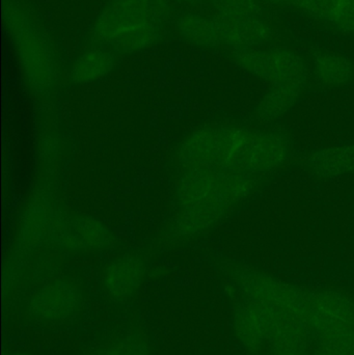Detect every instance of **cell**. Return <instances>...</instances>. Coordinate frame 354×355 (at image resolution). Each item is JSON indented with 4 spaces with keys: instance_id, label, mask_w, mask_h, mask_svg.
I'll return each mask as SVG.
<instances>
[{
    "instance_id": "6da1fadb",
    "label": "cell",
    "mask_w": 354,
    "mask_h": 355,
    "mask_svg": "<svg viewBox=\"0 0 354 355\" xmlns=\"http://www.w3.org/2000/svg\"><path fill=\"white\" fill-rule=\"evenodd\" d=\"M290 153L281 133L227 126L195 133L182 146L180 160L189 168L255 176L282 168Z\"/></svg>"
},
{
    "instance_id": "9a60e30c",
    "label": "cell",
    "mask_w": 354,
    "mask_h": 355,
    "mask_svg": "<svg viewBox=\"0 0 354 355\" xmlns=\"http://www.w3.org/2000/svg\"><path fill=\"white\" fill-rule=\"evenodd\" d=\"M314 73L320 83L328 87L347 85L354 77L353 62L336 52H320L314 58Z\"/></svg>"
},
{
    "instance_id": "4fadbf2b",
    "label": "cell",
    "mask_w": 354,
    "mask_h": 355,
    "mask_svg": "<svg viewBox=\"0 0 354 355\" xmlns=\"http://www.w3.org/2000/svg\"><path fill=\"white\" fill-rule=\"evenodd\" d=\"M310 170L319 177L335 178L354 172V144L319 150L308 159Z\"/></svg>"
},
{
    "instance_id": "8992f818",
    "label": "cell",
    "mask_w": 354,
    "mask_h": 355,
    "mask_svg": "<svg viewBox=\"0 0 354 355\" xmlns=\"http://www.w3.org/2000/svg\"><path fill=\"white\" fill-rule=\"evenodd\" d=\"M303 320L319 338L353 331L354 302L333 290L309 292Z\"/></svg>"
},
{
    "instance_id": "30bf717a",
    "label": "cell",
    "mask_w": 354,
    "mask_h": 355,
    "mask_svg": "<svg viewBox=\"0 0 354 355\" xmlns=\"http://www.w3.org/2000/svg\"><path fill=\"white\" fill-rule=\"evenodd\" d=\"M218 23L222 46L235 50L254 49L267 43L272 31L258 16L224 19L214 16Z\"/></svg>"
},
{
    "instance_id": "5bb4252c",
    "label": "cell",
    "mask_w": 354,
    "mask_h": 355,
    "mask_svg": "<svg viewBox=\"0 0 354 355\" xmlns=\"http://www.w3.org/2000/svg\"><path fill=\"white\" fill-rule=\"evenodd\" d=\"M179 35L193 45L212 48L222 46L218 23L214 18L184 15L177 21Z\"/></svg>"
},
{
    "instance_id": "ffe728a7",
    "label": "cell",
    "mask_w": 354,
    "mask_h": 355,
    "mask_svg": "<svg viewBox=\"0 0 354 355\" xmlns=\"http://www.w3.org/2000/svg\"><path fill=\"white\" fill-rule=\"evenodd\" d=\"M318 352L324 355H354V331L319 338Z\"/></svg>"
},
{
    "instance_id": "44dd1931",
    "label": "cell",
    "mask_w": 354,
    "mask_h": 355,
    "mask_svg": "<svg viewBox=\"0 0 354 355\" xmlns=\"http://www.w3.org/2000/svg\"><path fill=\"white\" fill-rule=\"evenodd\" d=\"M97 355H151L145 340L136 336H129L108 346Z\"/></svg>"
},
{
    "instance_id": "277c9868",
    "label": "cell",
    "mask_w": 354,
    "mask_h": 355,
    "mask_svg": "<svg viewBox=\"0 0 354 355\" xmlns=\"http://www.w3.org/2000/svg\"><path fill=\"white\" fill-rule=\"evenodd\" d=\"M234 58L241 68L267 81L272 87L303 91L307 85L308 68L305 60L291 50H235Z\"/></svg>"
},
{
    "instance_id": "ac0fdd59",
    "label": "cell",
    "mask_w": 354,
    "mask_h": 355,
    "mask_svg": "<svg viewBox=\"0 0 354 355\" xmlns=\"http://www.w3.org/2000/svg\"><path fill=\"white\" fill-rule=\"evenodd\" d=\"M215 16L224 19L258 16L257 0H212Z\"/></svg>"
},
{
    "instance_id": "e0dca14e",
    "label": "cell",
    "mask_w": 354,
    "mask_h": 355,
    "mask_svg": "<svg viewBox=\"0 0 354 355\" xmlns=\"http://www.w3.org/2000/svg\"><path fill=\"white\" fill-rule=\"evenodd\" d=\"M301 93V89L272 87L258 106V116L267 122L281 118L297 103Z\"/></svg>"
},
{
    "instance_id": "2e32d148",
    "label": "cell",
    "mask_w": 354,
    "mask_h": 355,
    "mask_svg": "<svg viewBox=\"0 0 354 355\" xmlns=\"http://www.w3.org/2000/svg\"><path fill=\"white\" fill-rule=\"evenodd\" d=\"M67 244L74 246L75 248H107L112 241L108 230L91 218H75L71 225L70 235Z\"/></svg>"
},
{
    "instance_id": "603a6c76",
    "label": "cell",
    "mask_w": 354,
    "mask_h": 355,
    "mask_svg": "<svg viewBox=\"0 0 354 355\" xmlns=\"http://www.w3.org/2000/svg\"><path fill=\"white\" fill-rule=\"evenodd\" d=\"M265 1L276 4V6H289V8H297L301 10L306 0H265Z\"/></svg>"
},
{
    "instance_id": "d4e9b609",
    "label": "cell",
    "mask_w": 354,
    "mask_h": 355,
    "mask_svg": "<svg viewBox=\"0 0 354 355\" xmlns=\"http://www.w3.org/2000/svg\"><path fill=\"white\" fill-rule=\"evenodd\" d=\"M6 355H27V354H20V352H12V354H6Z\"/></svg>"
},
{
    "instance_id": "52a82bcc",
    "label": "cell",
    "mask_w": 354,
    "mask_h": 355,
    "mask_svg": "<svg viewBox=\"0 0 354 355\" xmlns=\"http://www.w3.org/2000/svg\"><path fill=\"white\" fill-rule=\"evenodd\" d=\"M82 304L80 290L72 282L56 279L31 296L29 314L42 323H64L78 313Z\"/></svg>"
},
{
    "instance_id": "cb8c5ba5",
    "label": "cell",
    "mask_w": 354,
    "mask_h": 355,
    "mask_svg": "<svg viewBox=\"0 0 354 355\" xmlns=\"http://www.w3.org/2000/svg\"><path fill=\"white\" fill-rule=\"evenodd\" d=\"M180 1L185 2V3H197V2L201 1V0H180Z\"/></svg>"
},
{
    "instance_id": "7a4b0ae2",
    "label": "cell",
    "mask_w": 354,
    "mask_h": 355,
    "mask_svg": "<svg viewBox=\"0 0 354 355\" xmlns=\"http://www.w3.org/2000/svg\"><path fill=\"white\" fill-rule=\"evenodd\" d=\"M170 17L168 0H109L91 29L96 44L130 54L155 45Z\"/></svg>"
},
{
    "instance_id": "7402d4cb",
    "label": "cell",
    "mask_w": 354,
    "mask_h": 355,
    "mask_svg": "<svg viewBox=\"0 0 354 355\" xmlns=\"http://www.w3.org/2000/svg\"><path fill=\"white\" fill-rule=\"evenodd\" d=\"M334 25L344 33H354V0L348 2Z\"/></svg>"
},
{
    "instance_id": "ba28073f",
    "label": "cell",
    "mask_w": 354,
    "mask_h": 355,
    "mask_svg": "<svg viewBox=\"0 0 354 355\" xmlns=\"http://www.w3.org/2000/svg\"><path fill=\"white\" fill-rule=\"evenodd\" d=\"M267 308L265 348L269 355H309L312 331L299 317Z\"/></svg>"
},
{
    "instance_id": "9c48e42d",
    "label": "cell",
    "mask_w": 354,
    "mask_h": 355,
    "mask_svg": "<svg viewBox=\"0 0 354 355\" xmlns=\"http://www.w3.org/2000/svg\"><path fill=\"white\" fill-rule=\"evenodd\" d=\"M145 279V262L134 254L112 261L103 275V287L110 300L126 302L134 297Z\"/></svg>"
},
{
    "instance_id": "8fae6325",
    "label": "cell",
    "mask_w": 354,
    "mask_h": 355,
    "mask_svg": "<svg viewBox=\"0 0 354 355\" xmlns=\"http://www.w3.org/2000/svg\"><path fill=\"white\" fill-rule=\"evenodd\" d=\"M267 308L247 302L235 313L234 331L241 345L251 354L265 348Z\"/></svg>"
},
{
    "instance_id": "3957f363",
    "label": "cell",
    "mask_w": 354,
    "mask_h": 355,
    "mask_svg": "<svg viewBox=\"0 0 354 355\" xmlns=\"http://www.w3.org/2000/svg\"><path fill=\"white\" fill-rule=\"evenodd\" d=\"M3 21L25 80L37 94L51 91L57 80V54L47 31L19 0H4Z\"/></svg>"
},
{
    "instance_id": "7c38bea8",
    "label": "cell",
    "mask_w": 354,
    "mask_h": 355,
    "mask_svg": "<svg viewBox=\"0 0 354 355\" xmlns=\"http://www.w3.org/2000/svg\"><path fill=\"white\" fill-rule=\"evenodd\" d=\"M116 66L114 52L99 47L87 50L73 62L70 78L76 85L95 83L107 76Z\"/></svg>"
},
{
    "instance_id": "d6986e66",
    "label": "cell",
    "mask_w": 354,
    "mask_h": 355,
    "mask_svg": "<svg viewBox=\"0 0 354 355\" xmlns=\"http://www.w3.org/2000/svg\"><path fill=\"white\" fill-rule=\"evenodd\" d=\"M351 0H306L301 10L306 14L335 24Z\"/></svg>"
},
{
    "instance_id": "5b68a950",
    "label": "cell",
    "mask_w": 354,
    "mask_h": 355,
    "mask_svg": "<svg viewBox=\"0 0 354 355\" xmlns=\"http://www.w3.org/2000/svg\"><path fill=\"white\" fill-rule=\"evenodd\" d=\"M237 285L247 302L289 313L303 320L309 292L255 270L239 272Z\"/></svg>"
}]
</instances>
